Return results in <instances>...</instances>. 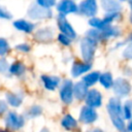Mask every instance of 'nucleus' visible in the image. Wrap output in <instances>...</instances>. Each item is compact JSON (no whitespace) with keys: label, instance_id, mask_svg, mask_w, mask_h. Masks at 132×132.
<instances>
[{"label":"nucleus","instance_id":"1","mask_svg":"<svg viewBox=\"0 0 132 132\" xmlns=\"http://www.w3.org/2000/svg\"><path fill=\"white\" fill-rule=\"evenodd\" d=\"M107 111L110 118V121L112 122L113 126L120 130L123 131L125 129V118H124V112L122 108V104L119 98L113 97L108 100L107 103Z\"/></svg>","mask_w":132,"mask_h":132},{"label":"nucleus","instance_id":"2","mask_svg":"<svg viewBox=\"0 0 132 132\" xmlns=\"http://www.w3.org/2000/svg\"><path fill=\"white\" fill-rule=\"evenodd\" d=\"M96 41H94L91 38L85 37L81 42H80V52H81V56L84 58V60L88 63H90V61L93 60L94 55H95V51H96Z\"/></svg>","mask_w":132,"mask_h":132},{"label":"nucleus","instance_id":"3","mask_svg":"<svg viewBox=\"0 0 132 132\" xmlns=\"http://www.w3.org/2000/svg\"><path fill=\"white\" fill-rule=\"evenodd\" d=\"M53 15V12L50 8L42 7L38 5L37 3L31 4V6L28 9V16L32 20H42V19H48Z\"/></svg>","mask_w":132,"mask_h":132},{"label":"nucleus","instance_id":"4","mask_svg":"<svg viewBox=\"0 0 132 132\" xmlns=\"http://www.w3.org/2000/svg\"><path fill=\"white\" fill-rule=\"evenodd\" d=\"M112 89H113V93L121 98L127 96L131 92V85L127 79L123 77H119L113 81Z\"/></svg>","mask_w":132,"mask_h":132},{"label":"nucleus","instance_id":"5","mask_svg":"<svg viewBox=\"0 0 132 132\" xmlns=\"http://www.w3.org/2000/svg\"><path fill=\"white\" fill-rule=\"evenodd\" d=\"M60 98L65 104H70L73 99V84L70 79H65L60 89Z\"/></svg>","mask_w":132,"mask_h":132},{"label":"nucleus","instance_id":"6","mask_svg":"<svg viewBox=\"0 0 132 132\" xmlns=\"http://www.w3.org/2000/svg\"><path fill=\"white\" fill-rule=\"evenodd\" d=\"M98 7L96 0H82L78 5V11L90 18H94V15L97 13Z\"/></svg>","mask_w":132,"mask_h":132},{"label":"nucleus","instance_id":"7","mask_svg":"<svg viewBox=\"0 0 132 132\" xmlns=\"http://www.w3.org/2000/svg\"><path fill=\"white\" fill-rule=\"evenodd\" d=\"M24 123H25L24 118L22 116L18 114L16 112H14V111H9L6 116V119H5L6 128L11 129V130L20 129L21 127H23Z\"/></svg>","mask_w":132,"mask_h":132},{"label":"nucleus","instance_id":"8","mask_svg":"<svg viewBox=\"0 0 132 132\" xmlns=\"http://www.w3.org/2000/svg\"><path fill=\"white\" fill-rule=\"evenodd\" d=\"M57 23H58V27H59V29H60V31H61L62 34L68 36L71 39H74L76 37V33H75L73 27L68 23V21L65 18V15L59 14L58 22Z\"/></svg>","mask_w":132,"mask_h":132},{"label":"nucleus","instance_id":"9","mask_svg":"<svg viewBox=\"0 0 132 132\" xmlns=\"http://www.w3.org/2000/svg\"><path fill=\"white\" fill-rule=\"evenodd\" d=\"M97 118H98V114H97L95 108H92V107L86 105L80 109L78 120L84 124H92L97 120Z\"/></svg>","mask_w":132,"mask_h":132},{"label":"nucleus","instance_id":"10","mask_svg":"<svg viewBox=\"0 0 132 132\" xmlns=\"http://www.w3.org/2000/svg\"><path fill=\"white\" fill-rule=\"evenodd\" d=\"M86 105L92 107V108H96L101 106L102 104V96L101 93L96 90V89H92L88 92L87 96H86Z\"/></svg>","mask_w":132,"mask_h":132},{"label":"nucleus","instance_id":"11","mask_svg":"<svg viewBox=\"0 0 132 132\" xmlns=\"http://www.w3.org/2000/svg\"><path fill=\"white\" fill-rule=\"evenodd\" d=\"M57 9L60 12V14L66 15L69 13H75L78 11V6L74 3L73 0H61L58 5Z\"/></svg>","mask_w":132,"mask_h":132},{"label":"nucleus","instance_id":"12","mask_svg":"<svg viewBox=\"0 0 132 132\" xmlns=\"http://www.w3.org/2000/svg\"><path fill=\"white\" fill-rule=\"evenodd\" d=\"M101 6L106 13L119 12L122 8L119 0H101Z\"/></svg>","mask_w":132,"mask_h":132},{"label":"nucleus","instance_id":"13","mask_svg":"<svg viewBox=\"0 0 132 132\" xmlns=\"http://www.w3.org/2000/svg\"><path fill=\"white\" fill-rule=\"evenodd\" d=\"M92 67V64L91 63H80V62H75L73 63L72 65V68H71V74L73 77H77L84 73H86L87 71H89Z\"/></svg>","mask_w":132,"mask_h":132},{"label":"nucleus","instance_id":"14","mask_svg":"<svg viewBox=\"0 0 132 132\" xmlns=\"http://www.w3.org/2000/svg\"><path fill=\"white\" fill-rule=\"evenodd\" d=\"M88 92H89L88 91V86L82 80L73 85V96L76 99H78V100L86 99V96H87Z\"/></svg>","mask_w":132,"mask_h":132},{"label":"nucleus","instance_id":"15","mask_svg":"<svg viewBox=\"0 0 132 132\" xmlns=\"http://www.w3.org/2000/svg\"><path fill=\"white\" fill-rule=\"evenodd\" d=\"M54 37V31L51 28H41L35 33V39L41 42H48Z\"/></svg>","mask_w":132,"mask_h":132},{"label":"nucleus","instance_id":"16","mask_svg":"<svg viewBox=\"0 0 132 132\" xmlns=\"http://www.w3.org/2000/svg\"><path fill=\"white\" fill-rule=\"evenodd\" d=\"M41 80L43 86L48 91H54L60 84V78L58 76H50V75H42Z\"/></svg>","mask_w":132,"mask_h":132},{"label":"nucleus","instance_id":"17","mask_svg":"<svg viewBox=\"0 0 132 132\" xmlns=\"http://www.w3.org/2000/svg\"><path fill=\"white\" fill-rule=\"evenodd\" d=\"M13 26H14L15 29H18L22 32H25V33H31L35 28L33 23H31L29 21H26V20H23V19L14 21Z\"/></svg>","mask_w":132,"mask_h":132},{"label":"nucleus","instance_id":"18","mask_svg":"<svg viewBox=\"0 0 132 132\" xmlns=\"http://www.w3.org/2000/svg\"><path fill=\"white\" fill-rule=\"evenodd\" d=\"M101 31V35H102V39H108V38H114L118 37L121 34V31L118 27L108 25L106 26L104 29L100 30Z\"/></svg>","mask_w":132,"mask_h":132},{"label":"nucleus","instance_id":"19","mask_svg":"<svg viewBox=\"0 0 132 132\" xmlns=\"http://www.w3.org/2000/svg\"><path fill=\"white\" fill-rule=\"evenodd\" d=\"M61 125H62L65 129L71 130V129H74V128L76 127L77 122H76V120H75L72 116L66 114V116H64V117L62 118V120H61Z\"/></svg>","mask_w":132,"mask_h":132},{"label":"nucleus","instance_id":"20","mask_svg":"<svg viewBox=\"0 0 132 132\" xmlns=\"http://www.w3.org/2000/svg\"><path fill=\"white\" fill-rule=\"evenodd\" d=\"M100 78V73L98 71H93L89 74H87L86 76H84L82 78V81L88 86V87H91L93 85H95Z\"/></svg>","mask_w":132,"mask_h":132},{"label":"nucleus","instance_id":"21","mask_svg":"<svg viewBox=\"0 0 132 132\" xmlns=\"http://www.w3.org/2000/svg\"><path fill=\"white\" fill-rule=\"evenodd\" d=\"M99 81L105 89H109L113 86V78H112L111 73H109V72H104V73L100 74Z\"/></svg>","mask_w":132,"mask_h":132},{"label":"nucleus","instance_id":"22","mask_svg":"<svg viewBox=\"0 0 132 132\" xmlns=\"http://www.w3.org/2000/svg\"><path fill=\"white\" fill-rule=\"evenodd\" d=\"M6 101L13 107H19L22 104V98L13 93H6Z\"/></svg>","mask_w":132,"mask_h":132},{"label":"nucleus","instance_id":"23","mask_svg":"<svg viewBox=\"0 0 132 132\" xmlns=\"http://www.w3.org/2000/svg\"><path fill=\"white\" fill-rule=\"evenodd\" d=\"M9 72L13 75H21L25 72V66L21 62H15L10 65L9 67Z\"/></svg>","mask_w":132,"mask_h":132},{"label":"nucleus","instance_id":"24","mask_svg":"<svg viewBox=\"0 0 132 132\" xmlns=\"http://www.w3.org/2000/svg\"><path fill=\"white\" fill-rule=\"evenodd\" d=\"M89 25L91 27H93L94 29H98V30H102L106 26H108V25H105V23L103 22V20L98 19V18H91L90 21H89Z\"/></svg>","mask_w":132,"mask_h":132},{"label":"nucleus","instance_id":"25","mask_svg":"<svg viewBox=\"0 0 132 132\" xmlns=\"http://www.w3.org/2000/svg\"><path fill=\"white\" fill-rule=\"evenodd\" d=\"M123 112L125 120H132V100H128L125 102Z\"/></svg>","mask_w":132,"mask_h":132},{"label":"nucleus","instance_id":"26","mask_svg":"<svg viewBox=\"0 0 132 132\" xmlns=\"http://www.w3.org/2000/svg\"><path fill=\"white\" fill-rule=\"evenodd\" d=\"M41 107L39 105H33L27 110V117L28 118H36L41 114Z\"/></svg>","mask_w":132,"mask_h":132},{"label":"nucleus","instance_id":"27","mask_svg":"<svg viewBox=\"0 0 132 132\" xmlns=\"http://www.w3.org/2000/svg\"><path fill=\"white\" fill-rule=\"evenodd\" d=\"M120 18H121L120 12H111V13H106L105 16L102 20L105 23V25H110L113 21H116V20H118Z\"/></svg>","mask_w":132,"mask_h":132},{"label":"nucleus","instance_id":"28","mask_svg":"<svg viewBox=\"0 0 132 132\" xmlns=\"http://www.w3.org/2000/svg\"><path fill=\"white\" fill-rule=\"evenodd\" d=\"M9 51V44L6 39L0 38V56H4Z\"/></svg>","mask_w":132,"mask_h":132},{"label":"nucleus","instance_id":"29","mask_svg":"<svg viewBox=\"0 0 132 132\" xmlns=\"http://www.w3.org/2000/svg\"><path fill=\"white\" fill-rule=\"evenodd\" d=\"M36 2L38 5L45 8H50L56 4V0H36Z\"/></svg>","mask_w":132,"mask_h":132},{"label":"nucleus","instance_id":"30","mask_svg":"<svg viewBox=\"0 0 132 132\" xmlns=\"http://www.w3.org/2000/svg\"><path fill=\"white\" fill-rule=\"evenodd\" d=\"M58 40L60 41V43H62L63 45H65V46H68V45H70V43H71V38H69L68 36H66V35H64V34H59V36H58Z\"/></svg>","mask_w":132,"mask_h":132},{"label":"nucleus","instance_id":"31","mask_svg":"<svg viewBox=\"0 0 132 132\" xmlns=\"http://www.w3.org/2000/svg\"><path fill=\"white\" fill-rule=\"evenodd\" d=\"M0 19H3V20H10L12 19V15L11 13L4 7L0 6Z\"/></svg>","mask_w":132,"mask_h":132},{"label":"nucleus","instance_id":"32","mask_svg":"<svg viewBox=\"0 0 132 132\" xmlns=\"http://www.w3.org/2000/svg\"><path fill=\"white\" fill-rule=\"evenodd\" d=\"M9 65L5 59H0V72L5 73L7 70H9Z\"/></svg>","mask_w":132,"mask_h":132},{"label":"nucleus","instance_id":"33","mask_svg":"<svg viewBox=\"0 0 132 132\" xmlns=\"http://www.w3.org/2000/svg\"><path fill=\"white\" fill-rule=\"evenodd\" d=\"M123 56L126 59H132V43L125 48V51L123 52Z\"/></svg>","mask_w":132,"mask_h":132},{"label":"nucleus","instance_id":"34","mask_svg":"<svg viewBox=\"0 0 132 132\" xmlns=\"http://www.w3.org/2000/svg\"><path fill=\"white\" fill-rule=\"evenodd\" d=\"M15 48L20 52H24V53H28L30 51V46L29 44H26V43H22V44H18L15 46Z\"/></svg>","mask_w":132,"mask_h":132},{"label":"nucleus","instance_id":"35","mask_svg":"<svg viewBox=\"0 0 132 132\" xmlns=\"http://www.w3.org/2000/svg\"><path fill=\"white\" fill-rule=\"evenodd\" d=\"M7 110V104L4 100H0V114L4 113Z\"/></svg>","mask_w":132,"mask_h":132},{"label":"nucleus","instance_id":"36","mask_svg":"<svg viewBox=\"0 0 132 132\" xmlns=\"http://www.w3.org/2000/svg\"><path fill=\"white\" fill-rule=\"evenodd\" d=\"M87 132H103V131L101 129H99V128H93V129H91V130H89Z\"/></svg>","mask_w":132,"mask_h":132},{"label":"nucleus","instance_id":"37","mask_svg":"<svg viewBox=\"0 0 132 132\" xmlns=\"http://www.w3.org/2000/svg\"><path fill=\"white\" fill-rule=\"evenodd\" d=\"M127 130L130 131V132H132V120H131L130 123L128 124V126H127Z\"/></svg>","mask_w":132,"mask_h":132},{"label":"nucleus","instance_id":"38","mask_svg":"<svg viewBox=\"0 0 132 132\" xmlns=\"http://www.w3.org/2000/svg\"><path fill=\"white\" fill-rule=\"evenodd\" d=\"M129 5H130V8L132 10V0H129Z\"/></svg>","mask_w":132,"mask_h":132},{"label":"nucleus","instance_id":"39","mask_svg":"<svg viewBox=\"0 0 132 132\" xmlns=\"http://www.w3.org/2000/svg\"><path fill=\"white\" fill-rule=\"evenodd\" d=\"M40 132H48V130H47V129H45V128H43V129H42Z\"/></svg>","mask_w":132,"mask_h":132},{"label":"nucleus","instance_id":"40","mask_svg":"<svg viewBox=\"0 0 132 132\" xmlns=\"http://www.w3.org/2000/svg\"><path fill=\"white\" fill-rule=\"evenodd\" d=\"M121 132H130V131H128V130H123V131H121Z\"/></svg>","mask_w":132,"mask_h":132},{"label":"nucleus","instance_id":"41","mask_svg":"<svg viewBox=\"0 0 132 132\" xmlns=\"http://www.w3.org/2000/svg\"><path fill=\"white\" fill-rule=\"evenodd\" d=\"M131 23H132V15H131Z\"/></svg>","mask_w":132,"mask_h":132},{"label":"nucleus","instance_id":"42","mask_svg":"<svg viewBox=\"0 0 132 132\" xmlns=\"http://www.w3.org/2000/svg\"><path fill=\"white\" fill-rule=\"evenodd\" d=\"M131 41H132V35H131Z\"/></svg>","mask_w":132,"mask_h":132},{"label":"nucleus","instance_id":"43","mask_svg":"<svg viewBox=\"0 0 132 132\" xmlns=\"http://www.w3.org/2000/svg\"><path fill=\"white\" fill-rule=\"evenodd\" d=\"M122 1H126V0H122Z\"/></svg>","mask_w":132,"mask_h":132}]
</instances>
